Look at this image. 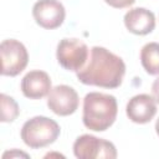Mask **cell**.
I'll return each instance as SVG.
<instances>
[{"label": "cell", "mask_w": 159, "mask_h": 159, "mask_svg": "<svg viewBox=\"0 0 159 159\" xmlns=\"http://www.w3.org/2000/svg\"><path fill=\"white\" fill-rule=\"evenodd\" d=\"M76 73L80 82L83 84L117 88L120 86L125 75V63L109 50L94 46L91 48L84 67Z\"/></svg>", "instance_id": "6da1fadb"}, {"label": "cell", "mask_w": 159, "mask_h": 159, "mask_svg": "<svg viewBox=\"0 0 159 159\" xmlns=\"http://www.w3.org/2000/svg\"><path fill=\"white\" fill-rule=\"evenodd\" d=\"M118 113L114 96L89 92L83 98V124L94 132H104L116 120Z\"/></svg>", "instance_id": "7a4b0ae2"}, {"label": "cell", "mask_w": 159, "mask_h": 159, "mask_svg": "<svg viewBox=\"0 0 159 159\" xmlns=\"http://www.w3.org/2000/svg\"><path fill=\"white\" fill-rule=\"evenodd\" d=\"M60 125L51 118L37 116L26 120L21 128V139L32 148H43L52 144L60 135Z\"/></svg>", "instance_id": "3957f363"}, {"label": "cell", "mask_w": 159, "mask_h": 159, "mask_svg": "<svg viewBox=\"0 0 159 159\" xmlns=\"http://www.w3.org/2000/svg\"><path fill=\"white\" fill-rule=\"evenodd\" d=\"M58 63L67 71L78 72L84 67L89 57L87 45L78 39H62L56 51Z\"/></svg>", "instance_id": "277c9868"}, {"label": "cell", "mask_w": 159, "mask_h": 159, "mask_svg": "<svg viewBox=\"0 0 159 159\" xmlns=\"http://www.w3.org/2000/svg\"><path fill=\"white\" fill-rule=\"evenodd\" d=\"M1 75L15 77L25 70L29 62L26 47L17 40H4L0 45Z\"/></svg>", "instance_id": "5b68a950"}, {"label": "cell", "mask_w": 159, "mask_h": 159, "mask_svg": "<svg viewBox=\"0 0 159 159\" xmlns=\"http://www.w3.org/2000/svg\"><path fill=\"white\" fill-rule=\"evenodd\" d=\"M73 153L78 159H114L117 158V149L113 143L97 138L91 134L78 137L73 143Z\"/></svg>", "instance_id": "8992f818"}, {"label": "cell", "mask_w": 159, "mask_h": 159, "mask_svg": "<svg viewBox=\"0 0 159 159\" xmlns=\"http://www.w3.org/2000/svg\"><path fill=\"white\" fill-rule=\"evenodd\" d=\"M32 16L41 27L53 30L62 25L66 11L58 0H37L32 7Z\"/></svg>", "instance_id": "52a82bcc"}, {"label": "cell", "mask_w": 159, "mask_h": 159, "mask_svg": "<svg viewBox=\"0 0 159 159\" xmlns=\"http://www.w3.org/2000/svg\"><path fill=\"white\" fill-rule=\"evenodd\" d=\"M80 98L77 92L67 86L58 84L47 94V106L57 116H70L78 108Z\"/></svg>", "instance_id": "ba28073f"}, {"label": "cell", "mask_w": 159, "mask_h": 159, "mask_svg": "<svg viewBox=\"0 0 159 159\" xmlns=\"http://www.w3.org/2000/svg\"><path fill=\"white\" fill-rule=\"evenodd\" d=\"M128 118L138 124H145L150 122L157 113V103L154 97L142 93L132 97L125 108Z\"/></svg>", "instance_id": "9c48e42d"}, {"label": "cell", "mask_w": 159, "mask_h": 159, "mask_svg": "<svg viewBox=\"0 0 159 159\" xmlns=\"http://www.w3.org/2000/svg\"><path fill=\"white\" fill-rule=\"evenodd\" d=\"M50 76L40 70L27 72L21 81V91L30 99H40L47 96L51 91Z\"/></svg>", "instance_id": "30bf717a"}, {"label": "cell", "mask_w": 159, "mask_h": 159, "mask_svg": "<svg viewBox=\"0 0 159 159\" xmlns=\"http://www.w3.org/2000/svg\"><path fill=\"white\" fill-rule=\"evenodd\" d=\"M124 25L134 35H148L155 27V16L148 9L134 7L124 15Z\"/></svg>", "instance_id": "8fae6325"}, {"label": "cell", "mask_w": 159, "mask_h": 159, "mask_svg": "<svg viewBox=\"0 0 159 159\" xmlns=\"http://www.w3.org/2000/svg\"><path fill=\"white\" fill-rule=\"evenodd\" d=\"M140 62L149 75H159V43L149 42L142 47Z\"/></svg>", "instance_id": "7c38bea8"}, {"label": "cell", "mask_w": 159, "mask_h": 159, "mask_svg": "<svg viewBox=\"0 0 159 159\" xmlns=\"http://www.w3.org/2000/svg\"><path fill=\"white\" fill-rule=\"evenodd\" d=\"M0 103H1V122H14L19 113H20V109H19V106L17 103L15 102V99L5 93H1L0 94Z\"/></svg>", "instance_id": "4fadbf2b"}, {"label": "cell", "mask_w": 159, "mask_h": 159, "mask_svg": "<svg viewBox=\"0 0 159 159\" xmlns=\"http://www.w3.org/2000/svg\"><path fill=\"white\" fill-rule=\"evenodd\" d=\"M109 6L116 9H124L135 2V0H104Z\"/></svg>", "instance_id": "5bb4252c"}, {"label": "cell", "mask_w": 159, "mask_h": 159, "mask_svg": "<svg viewBox=\"0 0 159 159\" xmlns=\"http://www.w3.org/2000/svg\"><path fill=\"white\" fill-rule=\"evenodd\" d=\"M152 93L157 103H159V77L153 82L152 84Z\"/></svg>", "instance_id": "9a60e30c"}, {"label": "cell", "mask_w": 159, "mask_h": 159, "mask_svg": "<svg viewBox=\"0 0 159 159\" xmlns=\"http://www.w3.org/2000/svg\"><path fill=\"white\" fill-rule=\"evenodd\" d=\"M7 155H10V157H12V155H24V157H27V154L21 153V152H20V153H17V152H12V153L9 152V153H5V154H4V158H6Z\"/></svg>", "instance_id": "2e32d148"}, {"label": "cell", "mask_w": 159, "mask_h": 159, "mask_svg": "<svg viewBox=\"0 0 159 159\" xmlns=\"http://www.w3.org/2000/svg\"><path fill=\"white\" fill-rule=\"evenodd\" d=\"M155 132H157V134L159 135V118H158V120H157V123H155Z\"/></svg>", "instance_id": "e0dca14e"}]
</instances>
